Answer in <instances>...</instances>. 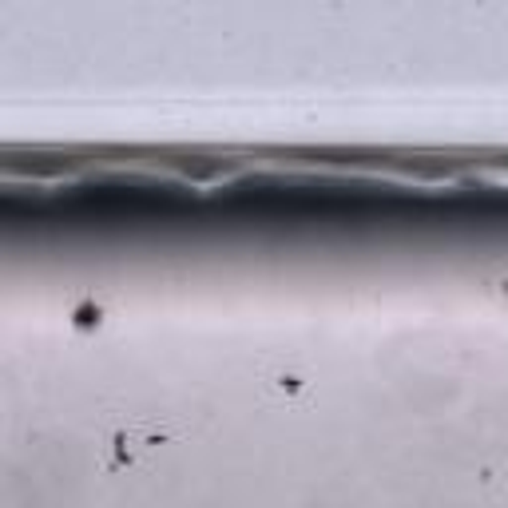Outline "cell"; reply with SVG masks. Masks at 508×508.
Returning <instances> with one entry per match:
<instances>
[{"label":"cell","instance_id":"1","mask_svg":"<svg viewBox=\"0 0 508 508\" xmlns=\"http://www.w3.org/2000/svg\"><path fill=\"white\" fill-rule=\"evenodd\" d=\"M159 437H164V429H159V425H144V433H127V429H124V433L115 437V453H120V461H124V457L132 461L135 453L159 445ZM120 461H115V464H120Z\"/></svg>","mask_w":508,"mask_h":508}]
</instances>
